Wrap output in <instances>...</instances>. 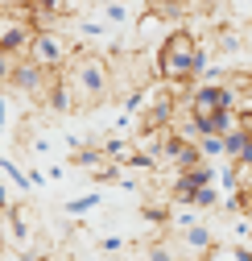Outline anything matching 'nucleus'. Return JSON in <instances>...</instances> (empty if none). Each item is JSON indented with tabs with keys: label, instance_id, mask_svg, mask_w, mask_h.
<instances>
[{
	"label": "nucleus",
	"instance_id": "obj_3",
	"mask_svg": "<svg viewBox=\"0 0 252 261\" xmlns=\"http://www.w3.org/2000/svg\"><path fill=\"white\" fill-rule=\"evenodd\" d=\"M71 42L62 38V34H54V29H34V42H29V50H25V58L34 62V67H46V71H58L62 62L71 58Z\"/></svg>",
	"mask_w": 252,
	"mask_h": 261
},
{
	"label": "nucleus",
	"instance_id": "obj_26",
	"mask_svg": "<svg viewBox=\"0 0 252 261\" xmlns=\"http://www.w3.org/2000/svg\"><path fill=\"white\" fill-rule=\"evenodd\" d=\"M0 137H5V124H0Z\"/></svg>",
	"mask_w": 252,
	"mask_h": 261
},
{
	"label": "nucleus",
	"instance_id": "obj_10",
	"mask_svg": "<svg viewBox=\"0 0 252 261\" xmlns=\"http://www.w3.org/2000/svg\"><path fill=\"white\" fill-rule=\"evenodd\" d=\"M162 25H166L162 17H153V13H141V17L133 21V29H137V42H141V46H145V42H153L157 34H162Z\"/></svg>",
	"mask_w": 252,
	"mask_h": 261
},
{
	"label": "nucleus",
	"instance_id": "obj_7",
	"mask_svg": "<svg viewBox=\"0 0 252 261\" xmlns=\"http://www.w3.org/2000/svg\"><path fill=\"white\" fill-rule=\"evenodd\" d=\"M50 112H58V116H67V112H75V95H71V87H67V79H62V71L54 75V83H50V91H46V100H42Z\"/></svg>",
	"mask_w": 252,
	"mask_h": 261
},
{
	"label": "nucleus",
	"instance_id": "obj_25",
	"mask_svg": "<svg viewBox=\"0 0 252 261\" xmlns=\"http://www.w3.org/2000/svg\"><path fill=\"white\" fill-rule=\"evenodd\" d=\"M248 29H252V13H248Z\"/></svg>",
	"mask_w": 252,
	"mask_h": 261
},
{
	"label": "nucleus",
	"instance_id": "obj_5",
	"mask_svg": "<svg viewBox=\"0 0 252 261\" xmlns=\"http://www.w3.org/2000/svg\"><path fill=\"white\" fill-rule=\"evenodd\" d=\"M5 237L17 241V245H29V237H34V212H29V203H17L5 212Z\"/></svg>",
	"mask_w": 252,
	"mask_h": 261
},
{
	"label": "nucleus",
	"instance_id": "obj_9",
	"mask_svg": "<svg viewBox=\"0 0 252 261\" xmlns=\"http://www.w3.org/2000/svg\"><path fill=\"white\" fill-rule=\"evenodd\" d=\"M104 153H100V145H75V166L79 170H87V174H96L100 166H104Z\"/></svg>",
	"mask_w": 252,
	"mask_h": 261
},
{
	"label": "nucleus",
	"instance_id": "obj_24",
	"mask_svg": "<svg viewBox=\"0 0 252 261\" xmlns=\"http://www.w3.org/2000/svg\"><path fill=\"white\" fill-rule=\"evenodd\" d=\"M174 261H203V257H191V253H186V257H174Z\"/></svg>",
	"mask_w": 252,
	"mask_h": 261
},
{
	"label": "nucleus",
	"instance_id": "obj_14",
	"mask_svg": "<svg viewBox=\"0 0 252 261\" xmlns=\"http://www.w3.org/2000/svg\"><path fill=\"white\" fill-rule=\"evenodd\" d=\"M141 212H145V220H153L157 228H166V224H170V203H162V199H153V203H145Z\"/></svg>",
	"mask_w": 252,
	"mask_h": 261
},
{
	"label": "nucleus",
	"instance_id": "obj_4",
	"mask_svg": "<svg viewBox=\"0 0 252 261\" xmlns=\"http://www.w3.org/2000/svg\"><path fill=\"white\" fill-rule=\"evenodd\" d=\"M54 75H58V71H46V67H34V62H29V58H21L9 83H13L17 91H25L29 100H46V91H50V83H54Z\"/></svg>",
	"mask_w": 252,
	"mask_h": 261
},
{
	"label": "nucleus",
	"instance_id": "obj_8",
	"mask_svg": "<svg viewBox=\"0 0 252 261\" xmlns=\"http://www.w3.org/2000/svg\"><path fill=\"white\" fill-rule=\"evenodd\" d=\"M100 153L108 162H116V166H129V162L137 158V145H133V137H104L100 141Z\"/></svg>",
	"mask_w": 252,
	"mask_h": 261
},
{
	"label": "nucleus",
	"instance_id": "obj_11",
	"mask_svg": "<svg viewBox=\"0 0 252 261\" xmlns=\"http://www.w3.org/2000/svg\"><path fill=\"white\" fill-rule=\"evenodd\" d=\"M137 5H124V0H104V21L108 25H124V21H133Z\"/></svg>",
	"mask_w": 252,
	"mask_h": 261
},
{
	"label": "nucleus",
	"instance_id": "obj_2",
	"mask_svg": "<svg viewBox=\"0 0 252 261\" xmlns=\"http://www.w3.org/2000/svg\"><path fill=\"white\" fill-rule=\"evenodd\" d=\"M203 67H207V50H203V42L191 34V29L166 34V42L157 46V54H153V71H157L162 83H186L191 87Z\"/></svg>",
	"mask_w": 252,
	"mask_h": 261
},
{
	"label": "nucleus",
	"instance_id": "obj_23",
	"mask_svg": "<svg viewBox=\"0 0 252 261\" xmlns=\"http://www.w3.org/2000/svg\"><path fill=\"white\" fill-rule=\"evenodd\" d=\"M5 116H9V108H5V95H0V124H5Z\"/></svg>",
	"mask_w": 252,
	"mask_h": 261
},
{
	"label": "nucleus",
	"instance_id": "obj_13",
	"mask_svg": "<svg viewBox=\"0 0 252 261\" xmlns=\"http://www.w3.org/2000/svg\"><path fill=\"white\" fill-rule=\"evenodd\" d=\"M244 42H240V34H236V29H219V34H215V50L219 54H236Z\"/></svg>",
	"mask_w": 252,
	"mask_h": 261
},
{
	"label": "nucleus",
	"instance_id": "obj_17",
	"mask_svg": "<svg viewBox=\"0 0 252 261\" xmlns=\"http://www.w3.org/2000/svg\"><path fill=\"white\" fill-rule=\"evenodd\" d=\"M96 203H100L96 195H83V199H67V212H71V216H87Z\"/></svg>",
	"mask_w": 252,
	"mask_h": 261
},
{
	"label": "nucleus",
	"instance_id": "obj_20",
	"mask_svg": "<svg viewBox=\"0 0 252 261\" xmlns=\"http://www.w3.org/2000/svg\"><path fill=\"white\" fill-rule=\"evenodd\" d=\"M79 34L83 38H104L108 29H104V21H79Z\"/></svg>",
	"mask_w": 252,
	"mask_h": 261
},
{
	"label": "nucleus",
	"instance_id": "obj_16",
	"mask_svg": "<svg viewBox=\"0 0 252 261\" xmlns=\"http://www.w3.org/2000/svg\"><path fill=\"white\" fill-rule=\"evenodd\" d=\"M17 62H21V54H13V50H5V46H0V83H9V79H13Z\"/></svg>",
	"mask_w": 252,
	"mask_h": 261
},
{
	"label": "nucleus",
	"instance_id": "obj_12",
	"mask_svg": "<svg viewBox=\"0 0 252 261\" xmlns=\"http://www.w3.org/2000/svg\"><path fill=\"white\" fill-rule=\"evenodd\" d=\"M248 145V133H244V128H232V133H224V153L236 162L240 158V149Z\"/></svg>",
	"mask_w": 252,
	"mask_h": 261
},
{
	"label": "nucleus",
	"instance_id": "obj_22",
	"mask_svg": "<svg viewBox=\"0 0 252 261\" xmlns=\"http://www.w3.org/2000/svg\"><path fill=\"white\" fill-rule=\"evenodd\" d=\"M13 207V199H9V191H5V182H0V212H9Z\"/></svg>",
	"mask_w": 252,
	"mask_h": 261
},
{
	"label": "nucleus",
	"instance_id": "obj_18",
	"mask_svg": "<svg viewBox=\"0 0 252 261\" xmlns=\"http://www.w3.org/2000/svg\"><path fill=\"white\" fill-rule=\"evenodd\" d=\"M145 261H174V249H170L166 241H153L149 253H145Z\"/></svg>",
	"mask_w": 252,
	"mask_h": 261
},
{
	"label": "nucleus",
	"instance_id": "obj_15",
	"mask_svg": "<svg viewBox=\"0 0 252 261\" xmlns=\"http://www.w3.org/2000/svg\"><path fill=\"white\" fill-rule=\"evenodd\" d=\"M191 207H199V212H211V207H219V191H215V187H199Z\"/></svg>",
	"mask_w": 252,
	"mask_h": 261
},
{
	"label": "nucleus",
	"instance_id": "obj_21",
	"mask_svg": "<svg viewBox=\"0 0 252 261\" xmlns=\"http://www.w3.org/2000/svg\"><path fill=\"white\" fill-rule=\"evenodd\" d=\"M100 249H104V253H120V249H124V241H120V237H104V241H100Z\"/></svg>",
	"mask_w": 252,
	"mask_h": 261
},
{
	"label": "nucleus",
	"instance_id": "obj_27",
	"mask_svg": "<svg viewBox=\"0 0 252 261\" xmlns=\"http://www.w3.org/2000/svg\"><path fill=\"white\" fill-rule=\"evenodd\" d=\"M34 261H42V257H34Z\"/></svg>",
	"mask_w": 252,
	"mask_h": 261
},
{
	"label": "nucleus",
	"instance_id": "obj_6",
	"mask_svg": "<svg viewBox=\"0 0 252 261\" xmlns=\"http://www.w3.org/2000/svg\"><path fill=\"white\" fill-rule=\"evenodd\" d=\"M182 249L191 253V257H207L215 249V232L207 224H191V228H182Z\"/></svg>",
	"mask_w": 252,
	"mask_h": 261
},
{
	"label": "nucleus",
	"instance_id": "obj_1",
	"mask_svg": "<svg viewBox=\"0 0 252 261\" xmlns=\"http://www.w3.org/2000/svg\"><path fill=\"white\" fill-rule=\"evenodd\" d=\"M62 79H67L71 95H75V108H96L112 95V83H116V71L112 62L96 50H71V58L62 62Z\"/></svg>",
	"mask_w": 252,
	"mask_h": 261
},
{
	"label": "nucleus",
	"instance_id": "obj_19",
	"mask_svg": "<svg viewBox=\"0 0 252 261\" xmlns=\"http://www.w3.org/2000/svg\"><path fill=\"white\" fill-rule=\"evenodd\" d=\"M219 182H224V191H236V187H240V166H236V162L219 170Z\"/></svg>",
	"mask_w": 252,
	"mask_h": 261
}]
</instances>
